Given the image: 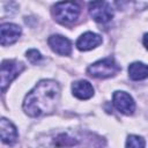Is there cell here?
I'll use <instances>...</instances> for the list:
<instances>
[{"label": "cell", "instance_id": "1", "mask_svg": "<svg viewBox=\"0 0 148 148\" xmlns=\"http://www.w3.org/2000/svg\"><path fill=\"white\" fill-rule=\"evenodd\" d=\"M60 87L53 80H42L28 92L23 102V111L30 117L52 113L59 103Z\"/></svg>", "mask_w": 148, "mask_h": 148}, {"label": "cell", "instance_id": "2", "mask_svg": "<svg viewBox=\"0 0 148 148\" xmlns=\"http://www.w3.org/2000/svg\"><path fill=\"white\" fill-rule=\"evenodd\" d=\"M119 71L120 66L114 61L113 58H104L90 65L87 69V73L92 77L108 79L114 76Z\"/></svg>", "mask_w": 148, "mask_h": 148}, {"label": "cell", "instance_id": "3", "mask_svg": "<svg viewBox=\"0 0 148 148\" xmlns=\"http://www.w3.org/2000/svg\"><path fill=\"white\" fill-rule=\"evenodd\" d=\"M54 18L61 24L75 22L80 15V7L76 2H57L52 9Z\"/></svg>", "mask_w": 148, "mask_h": 148}, {"label": "cell", "instance_id": "4", "mask_svg": "<svg viewBox=\"0 0 148 148\" xmlns=\"http://www.w3.org/2000/svg\"><path fill=\"white\" fill-rule=\"evenodd\" d=\"M24 69V65L17 60H3L1 64V90H6L7 86Z\"/></svg>", "mask_w": 148, "mask_h": 148}, {"label": "cell", "instance_id": "5", "mask_svg": "<svg viewBox=\"0 0 148 148\" xmlns=\"http://www.w3.org/2000/svg\"><path fill=\"white\" fill-rule=\"evenodd\" d=\"M89 13L94 21L98 23H106L113 17V10L109 2L105 1H94L88 3Z\"/></svg>", "mask_w": 148, "mask_h": 148}, {"label": "cell", "instance_id": "6", "mask_svg": "<svg viewBox=\"0 0 148 148\" xmlns=\"http://www.w3.org/2000/svg\"><path fill=\"white\" fill-rule=\"evenodd\" d=\"M112 104L114 108L124 114H133L135 110L134 99L126 91H114L112 96Z\"/></svg>", "mask_w": 148, "mask_h": 148}, {"label": "cell", "instance_id": "7", "mask_svg": "<svg viewBox=\"0 0 148 148\" xmlns=\"http://www.w3.org/2000/svg\"><path fill=\"white\" fill-rule=\"evenodd\" d=\"M47 44L53 52L59 56H69L72 53V43L61 35H52L47 39Z\"/></svg>", "mask_w": 148, "mask_h": 148}, {"label": "cell", "instance_id": "8", "mask_svg": "<svg viewBox=\"0 0 148 148\" xmlns=\"http://www.w3.org/2000/svg\"><path fill=\"white\" fill-rule=\"evenodd\" d=\"M1 32V45H10L14 44L21 36V28L14 23H2L0 28Z\"/></svg>", "mask_w": 148, "mask_h": 148}, {"label": "cell", "instance_id": "9", "mask_svg": "<svg viewBox=\"0 0 148 148\" xmlns=\"http://www.w3.org/2000/svg\"><path fill=\"white\" fill-rule=\"evenodd\" d=\"M101 43H102V37L99 35L91 31H87L83 35H81L76 40V47L80 51H89L98 46Z\"/></svg>", "mask_w": 148, "mask_h": 148}, {"label": "cell", "instance_id": "10", "mask_svg": "<svg viewBox=\"0 0 148 148\" xmlns=\"http://www.w3.org/2000/svg\"><path fill=\"white\" fill-rule=\"evenodd\" d=\"M0 132H1V140L3 143L6 145H14L16 141H17V130L16 127L14 126V124L9 120H7L6 118H2L1 119V123H0Z\"/></svg>", "mask_w": 148, "mask_h": 148}, {"label": "cell", "instance_id": "11", "mask_svg": "<svg viewBox=\"0 0 148 148\" xmlns=\"http://www.w3.org/2000/svg\"><path fill=\"white\" fill-rule=\"evenodd\" d=\"M72 91L75 97L79 99H89L94 96V88L90 84V82L86 80L76 81L72 84Z\"/></svg>", "mask_w": 148, "mask_h": 148}, {"label": "cell", "instance_id": "12", "mask_svg": "<svg viewBox=\"0 0 148 148\" xmlns=\"http://www.w3.org/2000/svg\"><path fill=\"white\" fill-rule=\"evenodd\" d=\"M128 76L134 81L145 80L148 77V65L135 61L128 66Z\"/></svg>", "mask_w": 148, "mask_h": 148}, {"label": "cell", "instance_id": "13", "mask_svg": "<svg viewBox=\"0 0 148 148\" xmlns=\"http://www.w3.org/2000/svg\"><path fill=\"white\" fill-rule=\"evenodd\" d=\"M145 139L139 135H130L126 140V148H145Z\"/></svg>", "mask_w": 148, "mask_h": 148}, {"label": "cell", "instance_id": "14", "mask_svg": "<svg viewBox=\"0 0 148 148\" xmlns=\"http://www.w3.org/2000/svg\"><path fill=\"white\" fill-rule=\"evenodd\" d=\"M27 58L29 59L30 62L37 64L38 61L42 60L43 57H42V54H40L39 51H37V50H35V49H31V50H29V51L27 52Z\"/></svg>", "mask_w": 148, "mask_h": 148}, {"label": "cell", "instance_id": "15", "mask_svg": "<svg viewBox=\"0 0 148 148\" xmlns=\"http://www.w3.org/2000/svg\"><path fill=\"white\" fill-rule=\"evenodd\" d=\"M143 45L146 46V49L148 50V34H146L143 36Z\"/></svg>", "mask_w": 148, "mask_h": 148}]
</instances>
